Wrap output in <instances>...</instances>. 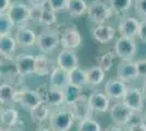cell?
Wrapping results in <instances>:
<instances>
[{
  "instance_id": "4316f807",
  "label": "cell",
  "mask_w": 146,
  "mask_h": 131,
  "mask_svg": "<svg viewBox=\"0 0 146 131\" xmlns=\"http://www.w3.org/2000/svg\"><path fill=\"white\" fill-rule=\"evenodd\" d=\"M63 93H64V100H66L64 104L67 106H72L73 104L83 95L82 94V87L73 85L71 83L64 87Z\"/></svg>"
},
{
  "instance_id": "cb8c5ba5",
  "label": "cell",
  "mask_w": 146,
  "mask_h": 131,
  "mask_svg": "<svg viewBox=\"0 0 146 131\" xmlns=\"http://www.w3.org/2000/svg\"><path fill=\"white\" fill-rule=\"evenodd\" d=\"M45 103H47L49 106H52V107L61 106L63 103H66L63 90H60V88H57V87H54V86L48 88Z\"/></svg>"
},
{
  "instance_id": "ac0fdd59",
  "label": "cell",
  "mask_w": 146,
  "mask_h": 131,
  "mask_svg": "<svg viewBox=\"0 0 146 131\" xmlns=\"http://www.w3.org/2000/svg\"><path fill=\"white\" fill-rule=\"evenodd\" d=\"M117 75L118 79L123 82L134 81L139 78L137 67L135 61H123L118 66L117 69Z\"/></svg>"
},
{
  "instance_id": "f1b7e54d",
  "label": "cell",
  "mask_w": 146,
  "mask_h": 131,
  "mask_svg": "<svg viewBox=\"0 0 146 131\" xmlns=\"http://www.w3.org/2000/svg\"><path fill=\"white\" fill-rule=\"evenodd\" d=\"M69 79H70V83L76 86L83 87L87 84V73L86 70L79 68L74 69L69 73Z\"/></svg>"
},
{
  "instance_id": "6da1fadb",
  "label": "cell",
  "mask_w": 146,
  "mask_h": 131,
  "mask_svg": "<svg viewBox=\"0 0 146 131\" xmlns=\"http://www.w3.org/2000/svg\"><path fill=\"white\" fill-rule=\"evenodd\" d=\"M75 121L70 106L58 108L49 117V125L52 131H69Z\"/></svg>"
},
{
  "instance_id": "83f0119b",
  "label": "cell",
  "mask_w": 146,
  "mask_h": 131,
  "mask_svg": "<svg viewBox=\"0 0 146 131\" xmlns=\"http://www.w3.org/2000/svg\"><path fill=\"white\" fill-rule=\"evenodd\" d=\"M86 73H87V84L91 86H97L105 80V71L99 66H95L86 70Z\"/></svg>"
},
{
  "instance_id": "8fae6325",
  "label": "cell",
  "mask_w": 146,
  "mask_h": 131,
  "mask_svg": "<svg viewBox=\"0 0 146 131\" xmlns=\"http://www.w3.org/2000/svg\"><path fill=\"white\" fill-rule=\"evenodd\" d=\"M82 43V35L76 27H68L60 35V44L63 49H75Z\"/></svg>"
},
{
  "instance_id": "d6a6232c",
  "label": "cell",
  "mask_w": 146,
  "mask_h": 131,
  "mask_svg": "<svg viewBox=\"0 0 146 131\" xmlns=\"http://www.w3.org/2000/svg\"><path fill=\"white\" fill-rule=\"evenodd\" d=\"M78 131H102V126L97 120L91 117L80 121L78 126Z\"/></svg>"
},
{
  "instance_id": "3957f363",
  "label": "cell",
  "mask_w": 146,
  "mask_h": 131,
  "mask_svg": "<svg viewBox=\"0 0 146 131\" xmlns=\"http://www.w3.org/2000/svg\"><path fill=\"white\" fill-rule=\"evenodd\" d=\"M31 8V21L37 24L50 27L57 23L56 12L46 3L44 6L30 7Z\"/></svg>"
},
{
  "instance_id": "2e32d148",
  "label": "cell",
  "mask_w": 146,
  "mask_h": 131,
  "mask_svg": "<svg viewBox=\"0 0 146 131\" xmlns=\"http://www.w3.org/2000/svg\"><path fill=\"white\" fill-rule=\"evenodd\" d=\"M140 25L141 22L137 19H135L133 17H128V18H123L121 20V22L119 23L118 30H119V33L121 36L134 38L135 36L139 35Z\"/></svg>"
},
{
  "instance_id": "b9f144b4",
  "label": "cell",
  "mask_w": 146,
  "mask_h": 131,
  "mask_svg": "<svg viewBox=\"0 0 146 131\" xmlns=\"http://www.w3.org/2000/svg\"><path fill=\"white\" fill-rule=\"evenodd\" d=\"M105 131H128L124 130L121 127H117V126H111V127H108Z\"/></svg>"
},
{
  "instance_id": "d590c367",
  "label": "cell",
  "mask_w": 146,
  "mask_h": 131,
  "mask_svg": "<svg viewBox=\"0 0 146 131\" xmlns=\"http://www.w3.org/2000/svg\"><path fill=\"white\" fill-rule=\"evenodd\" d=\"M134 8L137 14L146 19V0H135Z\"/></svg>"
},
{
  "instance_id": "ee69618b",
  "label": "cell",
  "mask_w": 146,
  "mask_h": 131,
  "mask_svg": "<svg viewBox=\"0 0 146 131\" xmlns=\"http://www.w3.org/2000/svg\"><path fill=\"white\" fill-rule=\"evenodd\" d=\"M143 93H144V95H146V81H145V83H144V86H143Z\"/></svg>"
},
{
  "instance_id": "52a82bcc",
  "label": "cell",
  "mask_w": 146,
  "mask_h": 131,
  "mask_svg": "<svg viewBox=\"0 0 146 131\" xmlns=\"http://www.w3.org/2000/svg\"><path fill=\"white\" fill-rule=\"evenodd\" d=\"M60 44V35L54 30H45L37 36V46L43 54H50Z\"/></svg>"
},
{
  "instance_id": "836d02e7",
  "label": "cell",
  "mask_w": 146,
  "mask_h": 131,
  "mask_svg": "<svg viewBox=\"0 0 146 131\" xmlns=\"http://www.w3.org/2000/svg\"><path fill=\"white\" fill-rule=\"evenodd\" d=\"M115 54L116 53H111V51H107L103 54L102 56L98 58V66L103 69L105 72L109 71L112 68V63H113V59H115Z\"/></svg>"
},
{
  "instance_id": "603a6c76",
  "label": "cell",
  "mask_w": 146,
  "mask_h": 131,
  "mask_svg": "<svg viewBox=\"0 0 146 131\" xmlns=\"http://www.w3.org/2000/svg\"><path fill=\"white\" fill-rule=\"evenodd\" d=\"M30 116L33 122L35 124H42L45 120L50 117L49 116V105L47 103H40L38 106L30 110Z\"/></svg>"
},
{
  "instance_id": "44dd1931",
  "label": "cell",
  "mask_w": 146,
  "mask_h": 131,
  "mask_svg": "<svg viewBox=\"0 0 146 131\" xmlns=\"http://www.w3.org/2000/svg\"><path fill=\"white\" fill-rule=\"evenodd\" d=\"M50 84L51 86L64 90V87L68 84H70V79H69V73L64 71L60 67L54 68L52 72L50 73Z\"/></svg>"
},
{
  "instance_id": "1f68e13d",
  "label": "cell",
  "mask_w": 146,
  "mask_h": 131,
  "mask_svg": "<svg viewBox=\"0 0 146 131\" xmlns=\"http://www.w3.org/2000/svg\"><path fill=\"white\" fill-rule=\"evenodd\" d=\"M116 14H122L130 10L132 7V0H109L108 2Z\"/></svg>"
},
{
  "instance_id": "e0dca14e",
  "label": "cell",
  "mask_w": 146,
  "mask_h": 131,
  "mask_svg": "<svg viewBox=\"0 0 146 131\" xmlns=\"http://www.w3.org/2000/svg\"><path fill=\"white\" fill-rule=\"evenodd\" d=\"M127 90L128 86L120 79H109L105 84V93L113 100L123 98Z\"/></svg>"
},
{
  "instance_id": "ba28073f",
  "label": "cell",
  "mask_w": 146,
  "mask_h": 131,
  "mask_svg": "<svg viewBox=\"0 0 146 131\" xmlns=\"http://www.w3.org/2000/svg\"><path fill=\"white\" fill-rule=\"evenodd\" d=\"M137 46L132 37L120 36L115 45V53L118 57H120L123 61H131L133 57L136 55Z\"/></svg>"
},
{
  "instance_id": "f546056e",
  "label": "cell",
  "mask_w": 146,
  "mask_h": 131,
  "mask_svg": "<svg viewBox=\"0 0 146 131\" xmlns=\"http://www.w3.org/2000/svg\"><path fill=\"white\" fill-rule=\"evenodd\" d=\"M17 90L9 83H2L0 86V102L1 104H8L13 102V96Z\"/></svg>"
},
{
  "instance_id": "f6af8a7d",
  "label": "cell",
  "mask_w": 146,
  "mask_h": 131,
  "mask_svg": "<svg viewBox=\"0 0 146 131\" xmlns=\"http://www.w3.org/2000/svg\"><path fill=\"white\" fill-rule=\"evenodd\" d=\"M145 118H146V117H145Z\"/></svg>"
},
{
  "instance_id": "484cf974",
  "label": "cell",
  "mask_w": 146,
  "mask_h": 131,
  "mask_svg": "<svg viewBox=\"0 0 146 131\" xmlns=\"http://www.w3.org/2000/svg\"><path fill=\"white\" fill-rule=\"evenodd\" d=\"M19 120V112L12 108V107H7L1 109L0 114V121L5 127H13L18 124Z\"/></svg>"
},
{
  "instance_id": "e575fe53",
  "label": "cell",
  "mask_w": 146,
  "mask_h": 131,
  "mask_svg": "<svg viewBox=\"0 0 146 131\" xmlns=\"http://www.w3.org/2000/svg\"><path fill=\"white\" fill-rule=\"evenodd\" d=\"M68 2H69V0H47V5H48L55 12H59V11L67 10Z\"/></svg>"
},
{
  "instance_id": "5bb4252c",
  "label": "cell",
  "mask_w": 146,
  "mask_h": 131,
  "mask_svg": "<svg viewBox=\"0 0 146 131\" xmlns=\"http://www.w3.org/2000/svg\"><path fill=\"white\" fill-rule=\"evenodd\" d=\"M116 35V30L107 24H98L92 29V36L99 44L110 43Z\"/></svg>"
},
{
  "instance_id": "4dcf8cb0",
  "label": "cell",
  "mask_w": 146,
  "mask_h": 131,
  "mask_svg": "<svg viewBox=\"0 0 146 131\" xmlns=\"http://www.w3.org/2000/svg\"><path fill=\"white\" fill-rule=\"evenodd\" d=\"M14 26V23L8 17L7 13H0V36L11 35Z\"/></svg>"
},
{
  "instance_id": "30bf717a",
  "label": "cell",
  "mask_w": 146,
  "mask_h": 131,
  "mask_svg": "<svg viewBox=\"0 0 146 131\" xmlns=\"http://www.w3.org/2000/svg\"><path fill=\"white\" fill-rule=\"evenodd\" d=\"M14 68L19 75L34 74L35 73V56L31 54H20L14 58Z\"/></svg>"
},
{
  "instance_id": "7bdbcfd3",
  "label": "cell",
  "mask_w": 146,
  "mask_h": 131,
  "mask_svg": "<svg viewBox=\"0 0 146 131\" xmlns=\"http://www.w3.org/2000/svg\"><path fill=\"white\" fill-rule=\"evenodd\" d=\"M35 131H52L51 129H48V128H46V127H38Z\"/></svg>"
},
{
  "instance_id": "d6986e66",
  "label": "cell",
  "mask_w": 146,
  "mask_h": 131,
  "mask_svg": "<svg viewBox=\"0 0 146 131\" xmlns=\"http://www.w3.org/2000/svg\"><path fill=\"white\" fill-rule=\"evenodd\" d=\"M14 38H15L18 45L22 46V47H31L37 42L35 32L30 27H27L26 25L18 27Z\"/></svg>"
},
{
  "instance_id": "5b68a950",
  "label": "cell",
  "mask_w": 146,
  "mask_h": 131,
  "mask_svg": "<svg viewBox=\"0 0 146 131\" xmlns=\"http://www.w3.org/2000/svg\"><path fill=\"white\" fill-rule=\"evenodd\" d=\"M8 17L11 19L15 26H25L31 20V8L21 1H14L7 11Z\"/></svg>"
},
{
  "instance_id": "277c9868",
  "label": "cell",
  "mask_w": 146,
  "mask_h": 131,
  "mask_svg": "<svg viewBox=\"0 0 146 131\" xmlns=\"http://www.w3.org/2000/svg\"><path fill=\"white\" fill-rule=\"evenodd\" d=\"M44 100L42 96L38 94L36 90H17V92L13 96V103H18L21 106L27 109L30 112L31 109L38 106Z\"/></svg>"
},
{
  "instance_id": "ab89813d",
  "label": "cell",
  "mask_w": 146,
  "mask_h": 131,
  "mask_svg": "<svg viewBox=\"0 0 146 131\" xmlns=\"http://www.w3.org/2000/svg\"><path fill=\"white\" fill-rule=\"evenodd\" d=\"M11 3V0H0V13H6Z\"/></svg>"
},
{
  "instance_id": "60d3db41",
  "label": "cell",
  "mask_w": 146,
  "mask_h": 131,
  "mask_svg": "<svg viewBox=\"0 0 146 131\" xmlns=\"http://www.w3.org/2000/svg\"><path fill=\"white\" fill-rule=\"evenodd\" d=\"M27 3L31 7H37V6H44L47 3V0H27Z\"/></svg>"
},
{
  "instance_id": "8992f818",
  "label": "cell",
  "mask_w": 146,
  "mask_h": 131,
  "mask_svg": "<svg viewBox=\"0 0 146 131\" xmlns=\"http://www.w3.org/2000/svg\"><path fill=\"white\" fill-rule=\"evenodd\" d=\"M109 115L111 120L118 126H124L130 124L133 117L135 116V112L130 109L123 102H116L110 106Z\"/></svg>"
},
{
  "instance_id": "4fadbf2b",
  "label": "cell",
  "mask_w": 146,
  "mask_h": 131,
  "mask_svg": "<svg viewBox=\"0 0 146 131\" xmlns=\"http://www.w3.org/2000/svg\"><path fill=\"white\" fill-rule=\"evenodd\" d=\"M88 100L93 112L97 114H103L110 109V97L105 92L100 91L93 92L88 96Z\"/></svg>"
},
{
  "instance_id": "9c48e42d",
  "label": "cell",
  "mask_w": 146,
  "mask_h": 131,
  "mask_svg": "<svg viewBox=\"0 0 146 131\" xmlns=\"http://www.w3.org/2000/svg\"><path fill=\"white\" fill-rule=\"evenodd\" d=\"M122 102L135 112H142L144 107V93L143 90L137 87H128Z\"/></svg>"
},
{
  "instance_id": "7402d4cb",
  "label": "cell",
  "mask_w": 146,
  "mask_h": 131,
  "mask_svg": "<svg viewBox=\"0 0 146 131\" xmlns=\"http://www.w3.org/2000/svg\"><path fill=\"white\" fill-rule=\"evenodd\" d=\"M52 65L46 55H36L35 56V74L38 76L50 74L52 72Z\"/></svg>"
},
{
  "instance_id": "7a4b0ae2",
  "label": "cell",
  "mask_w": 146,
  "mask_h": 131,
  "mask_svg": "<svg viewBox=\"0 0 146 131\" xmlns=\"http://www.w3.org/2000/svg\"><path fill=\"white\" fill-rule=\"evenodd\" d=\"M112 14H113V10L111 9L109 3H107L104 0L92 1L87 9L88 19L96 25L105 24V22L109 20Z\"/></svg>"
},
{
  "instance_id": "ffe728a7",
  "label": "cell",
  "mask_w": 146,
  "mask_h": 131,
  "mask_svg": "<svg viewBox=\"0 0 146 131\" xmlns=\"http://www.w3.org/2000/svg\"><path fill=\"white\" fill-rule=\"evenodd\" d=\"M17 41L12 35L0 36V54L8 60H14V53L17 50Z\"/></svg>"
},
{
  "instance_id": "8d00e7d4",
  "label": "cell",
  "mask_w": 146,
  "mask_h": 131,
  "mask_svg": "<svg viewBox=\"0 0 146 131\" xmlns=\"http://www.w3.org/2000/svg\"><path fill=\"white\" fill-rule=\"evenodd\" d=\"M135 63H136V67H137L139 78L146 79V59L137 60V61H135Z\"/></svg>"
},
{
  "instance_id": "74e56055",
  "label": "cell",
  "mask_w": 146,
  "mask_h": 131,
  "mask_svg": "<svg viewBox=\"0 0 146 131\" xmlns=\"http://www.w3.org/2000/svg\"><path fill=\"white\" fill-rule=\"evenodd\" d=\"M128 131H146V122L145 121H134L130 124Z\"/></svg>"
},
{
  "instance_id": "f35d334b",
  "label": "cell",
  "mask_w": 146,
  "mask_h": 131,
  "mask_svg": "<svg viewBox=\"0 0 146 131\" xmlns=\"http://www.w3.org/2000/svg\"><path fill=\"white\" fill-rule=\"evenodd\" d=\"M137 36H139L143 42L146 43V19L143 20V21L141 22L140 31H139V35H137Z\"/></svg>"
},
{
  "instance_id": "7c38bea8",
  "label": "cell",
  "mask_w": 146,
  "mask_h": 131,
  "mask_svg": "<svg viewBox=\"0 0 146 131\" xmlns=\"http://www.w3.org/2000/svg\"><path fill=\"white\" fill-rule=\"evenodd\" d=\"M58 67L70 73L74 69L79 68V59L72 49H62L57 56Z\"/></svg>"
},
{
  "instance_id": "d4e9b609",
  "label": "cell",
  "mask_w": 146,
  "mask_h": 131,
  "mask_svg": "<svg viewBox=\"0 0 146 131\" xmlns=\"http://www.w3.org/2000/svg\"><path fill=\"white\" fill-rule=\"evenodd\" d=\"M88 6L85 0H69L67 11L71 18H79L87 11Z\"/></svg>"
},
{
  "instance_id": "9a60e30c",
  "label": "cell",
  "mask_w": 146,
  "mask_h": 131,
  "mask_svg": "<svg viewBox=\"0 0 146 131\" xmlns=\"http://www.w3.org/2000/svg\"><path fill=\"white\" fill-rule=\"evenodd\" d=\"M70 108L74 114L75 120H79V121L86 118H91L92 112H93L88 97H86L84 95H82L72 106H70Z\"/></svg>"
}]
</instances>
